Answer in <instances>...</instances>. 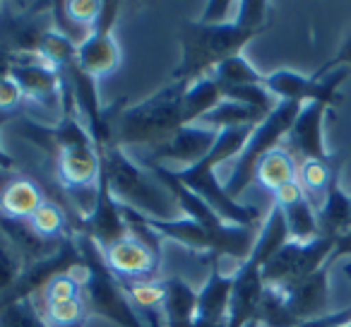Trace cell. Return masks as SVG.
<instances>
[{
    "label": "cell",
    "mask_w": 351,
    "mask_h": 327,
    "mask_svg": "<svg viewBox=\"0 0 351 327\" xmlns=\"http://www.w3.org/2000/svg\"><path fill=\"white\" fill-rule=\"evenodd\" d=\"M25 99L20 84L12 77L0 80V116H10L17 118V108H20V101Z\"/></svg>",
    "instance_id": "obj_34"
},
{
    "label": "cell",
    "mask_w": 351,
    "mask_h": 327,
    "mask_svg": "<svg viewBox=\"0 0 351 327\" xmlns=\"http://www.w3.org/2000/svg\"><path fill=\"white\" fill-rule=\"evenodd\" d=\"M217 135H219V130H215V128H210V125H202V123L183 125L164 147L149 152L147 164H152V167H164V169H169V171L191 169V167H195V164H200V161L210 154V149L217 142Z\"/></svg>",
    "instance_id": "obj_9"
},
{
    "label": "cell",
    "mask_w": 351,
    "mask_h": 327,
    "mask_svg": "<svg viewBox=\"0 0 351 327\" xmlns=\"http://www.w3.org/2000/svg\"><path fill=\"white\" fill-rule=\"evenodd\" d=\"M121 10L118 3H104L101 15L92 27L89 36L77 46V68L92 80L113 73L121 65V46L113 39V22Z\"/></svg>",
    "instance_id": "obj_8"
},
{
    "label": "cell",
    "mask_w": 351,
    "mask_h": 327,
    "mask_svg": "<svg viewBox=\"0 0 351 327\" xmlns=\"http://www.w3.org/2000/svg\"><path fill=\"white\" fill-rule=\"evenodd\" d=\"M332 68H351V32L346 34V39H344V44H341V49L337 51V56L335 58H330L325 65L320 68V73L315 75V77H322V75H327V73H332Z\"/></svg>",
    "instance_id": "obj_36"
},
{
    "label": "cell",
    "mask_w": 351,
    "mask_h": 327,
    "mask_svg": "<svg viewBox=\"0 0 351 327\" xmlns=\"http://www.w3.org/2000/svg\"><path fill=\"white\" fill-rule=\"evenodd\" d=\"M265 113H260L258 108L245 106V104L231 101V99H221V104H217L210 113L200 118L197 123L210 125L215 130H224V128H243V125H258L265 121Z\"/></svg>",
    "instance_id": "obj_25"
},
{
    "label": "cell",
    "mask_w": 351,
    "mask_h": 327,
    "mask_svg": "<svg viewBox=\"0 0 351 327\" xmlns=\"http://www.w3.org/2000/svg\"><path fill=\"white\" fill-rule=\"evenodd\" d=\"M337 164L335 161H320V159H306L298 164V186L303 188V195L308 197L315 212L322 207L327 195V186L332 181Z\"/></svg>",
    "instance_id": "obj_24"
},
{
    "label": "cell",
    "mask_w": 351,
    "mask_h": 327,
    "mask_svg": "<svg viewBox=\"0 0 351 327\" xmlns=\"http://www.w3.org/2000/svg\"><path fill=\"white\" fill-rule=\"evenodd\" d=\"M29 229L34 231L39 239L44 241H53V239H70V231H68V215H65V207L58 205V202H51L46 200L39 210L34 212L29 221Z\"/></svg>",
    "instance_id": "obj_27"
},
{
    "label": "cell",
    "mask_w": 351,
    "mask_h": 327,
    "mask_svg": "<svg viewBox=\"0 0 351 327\" xmlns=\"http://www.w3.org/2000/svg\"><path fill=\"white\" fill-rule=\"evenodd\" d=\"M234 277H236V272H226L219 260L215 258L210 279H207L205 287L197 291L195 320L229 325V306H231V291H234Z\"/></svg>",
    "instance_id": "obj_18"
},
{
    "label": "cell",
    "mask_w": 351,
    "mask_h": 327,
    "mask_svg": "<svg viewBox=\"0 0 351 327\" xmlns=\"http://www.w3.org/2000/svg\"><path fill=\"white\" fill-rule=\"evenodd\" d=\"M44 202V191L36 181L25 176L10 178L0 191V217L15 221H29Z\"/></svg>",
    "instance_id": "obj_19"
},
{
    "label": "cell",
    "mask_w": 351,
    "mask_h": 327,
    "mask_svg": "<svg viewBox=\"0 0 351 327\" xmlns=\"http://www.w3.org/2000/svg\"><path fill=\"white\" fill-rule=\"evenodd\" d=\"M173 176L188 188V191L195 193L200 200L207 202L212 212L219 217L221 221L234 226H258L263 212L258 207L250 205H239L234 197L226 195L224 186H219L215 176V169L207 167L205 161L195 164L191 169H183V171H173Z\"/></svg>",
    "instance_id": "obj_7"
},
{
    "label": "cell",
    "mask_w": 351,
    "mask_h": 327,
    "mask_svg": "<svg viewBox=\"0 0 351 327\" xmlns=\"http://www.w3.org/2000/svg\"><path fill=\"white\" fill-rule=\"evenodd\" d=\"M253 181L260 188L269 191L274 195L277 191H282L284 186L298 181V164L293 159V154L287 147H277V149L267 152L255 167Z\"/></svg>",
    "instance_id": "obj_21"
},
{
    "label": "cell",
    "mask_w": 351,
    "mask_h": 327,
    "mask_svg": "<svg viewBox=\"0 0 351 327\" xmlns=\"http://www.w3.org/2000/svg\"><path fill=\"white\" fill-rule=\"evenodd\" d=\"M337 327H351V322H346V325H337Z\"/></svg>",
    "instance_id": "obj_42"
},
{
    "label": "cell",
    "mask_w": 351,
    "mask_h": 327,
    "mask_svg": "<svg viewBox=\"0 0 351 327\" xmlns=\"http://www.w3.org/2000/svg\"><path fill=\"white\" fill-rule=\"evenodd\" d=\"M327 106L320 101H308L301 106L296 121H293L291 130L287 135V149L301 156V161L306 159H320L330 161L332 152L325 147V137H322V121H325Z\"/></svg>",
    "instance_id": "obj_15"
},
{
    "label": "cell",
    "mask_w": 351,
    "mask_h": 327,
    "mask_svg": "<svg viewBox=\"0 0 351 327\" xmlns=\"http://www.w3.org/2000/svg\"><path fill=\"white\" fill-rule=\"evenodd\" d=\"M80 234L89 236L101 250L111 248L113 243H118V241H123L130 234L125 217H123V210L116 197H113L104 171H101V176H99L97 205L89 212V217H84V219L80 221Z\"/></svg>",
    "instance_id": "obj_12"
},
{
    "label": "cell",
    "mask_w": 351,
    "mask_h": 327,
    "mask_svg": "<svg viewBox=\"0 0 351 327\" xmlns=\"http://www.w3.org/2000/svg\"><path fill=\"white\" fill-rule=\"evenodd\" d=\"M301 106L303 104H298V101H279L277 108H274L263 123L255 125V130L250 132L248 142H245L243 152L236 156L234 171L226 178V186H224L226 195L236 200V197L248 188V183L253 181V176H255L258 161L263 159L267 152L277 149V147L287 140V135H289V130H291Z\"/></svg>",
    "instance_id": "obj_4"
},
{
    "label": "cell",
    "mask_w": 351,
    "mask_h": 327,
    "mask_svg": "<svg viewBox=\"0 0 351 327\" xmlns=\"http://www.w3.org/2000/svg\"><path fill=\"white\" fill-rule=\"evenodd\" d=\"M41 317L49 327H84L87 325V303L82 298L65 303H53V306H41Z\"/></svg>",
    "instance_id": "obj_31"
},
{
    "label": "cell",
    "mask_w": 351,
    "mask_h": 327,
    "mask_svg": "<svg viewBox=\"0 0 351 327\" xmlns=\"http://www.w3.org/2000/svg\"><path fill=\"white\" fill-rule=\"evenodd\" d=\"M341 269H344V274H346V277L351 279V263H346V265H344V267H341Z\"/></svg>",
    "instance_id": "obj_40"
},
{
    "label": "cell",
    "mask_w": 351,
    "mask_h": 327,
    "mask_svg": "<svg viewBox=\"0 0 351 327\" xmlns=\"http://www.w3.org/2000/svg\"><path fill=\"white\" fill-rule=\"evenodd\" d=\"M284 293V308L291 320V325H301L306 320L327 315L330 303V265L317 269L315 274L293 282L289 287H277Z\"/></svg>",
    "instance_id": "obj_13"
},
{
    "label": "cell",
    "mask_w": 351,
    "mask_h": 327,
    "mask_svg": "<svg viewBox=\"0 0 351 327\" xmlns=\"http://www.w3.org/2000/svg\"><path fill=\"white\" fill-rule=\"evenodd\" d=\"M236 5H231V3H226V0H219V3H210L205 10V15H202L200 25H207V27H217V25H229V10Z\"/></svg>",
    "instance_id": "obj_35"
},
{
    "label": "cell",
    "mask_w": 351,
    "mask_h": 327,
    "mask_svg": "<svg viewBox=\"0 0 351 327\" xmlns=\"http://www.w3.org/2000/svg\"><path fill=\"white\" fill-rule=\"evenodd\" d=\"M349 77V68H337L332 73L322 75V77H306L293 70H277V73L265 75L263 87L272 94L277 101H320L325 106L339 104V84Z\"/></svg>",
    "instance_id": "obj_6"
},
{
    "label": "cell",
    "mask_w": 351,
    "mask_h": 327,
    "mask_svg": "<svg viewBox=\"0 0 351 327\" xmlns=\"http://www.w3.org/2000/svg\"><path fill=\"white\" fill-rule=\"evenodd\" d=\"M27 267H29V263L25 260V255L0 231V298L17 287V282L25 277Z\"/></svg>",
    "instance_id": "obj_29"
},
{
    "label": "cell",
    "mask_w": 351,
    "mask_h": 327,
    "mask_svg": "<svg viewBox=\"0 0 351 327\" xmlns=\"http://www.w3.org/2000/svg\"><path fill=\"white\" fill-rule=\"evenodd\" d=\"M82 298V265L70 272H58L41 289V306H53Z\"/></svg>",
    "instance_id": "obj_28"
},
{
    "label": "cell",
    "mask_w": 351,
    "mask_h": 327,
    "mask_svg": "<svg viewBox=\"0 0 351 327\" xmlns=\"http://www.w3.org/2000/svg\"><path fill=\"white\" fill-rule=\"evenodd\" d=\"M274 205L282 207L291 241L308 243V241L320 236L317 212H315V207L308 202V197L303 195V188L298 186V181L289 183V186H284L282 191L274 193Z\"/></svg>",
    "instance_id": "obj_17"
},
{
    "label": "cell",
    "mask_w": 351,
    "mask_h": 327,
    "mask_svg": "<svg viewBox=\"0 0 351 327\" xmlns=\"http://www.w3.org/2000/svg\"><path fill=\"white\" fill-rule=\"evenodd\" d=\"M341 255H351V231L335 241V253H332V258H330V265L335 263L337 258H341Z\"/></svg>",
    "instance_id": "obj_38"
},
{
    "label": "cell",
    "mask_w": 351,
    "mask_h": 327,
    "mask_svg": "<svg viewBox=\"0 0 351 327\" xmlns=\"http://www.w3.org/2000/svg\"><path fill=\"white\" fill-rule=\"evenodd\" d=\"M0 327H46V322L39 308H34V303L27 298L0 311Z\"/></svg>",
    "instance_id": "obj_32"
},
{
    "label": "cell",
    "mask_w": 351,
    "mask_h": 327,
    "mask_svg": "<svg viewBox=\"0 0 351 327\" xmlns=\"http://www.w3.org/2000/svg\"><path fill=\"white\" fill-rule=\"evenodd\" d=\"M101 5L104 3H94V0H70V3H63V10H65V17H68L73 25L92 29V27L97 25L99 15H101Z\"/></svg>",
    "instance_id": "obj_33"
},
{
    "label": "cell",
    "mask_w": 351,
    "mask_h": 327,
    "mask_svg": "<svg viewBox=\"0 0 351 327\" xmlns=\"http://www.w3.org/2000/svg\"><path fill=\"white\" fill-rule=\"evenodd\" d=\"M75 243L82 255V301L87 311L121 327H147L130 306L118 277L104 263V250L80 231H75Z\"/></svg>",
    "instance_id": "obj_3"
},
{
    "label": "cell",
    "mask_w": 351,
    "mask_h": 327,
    "mask_svg": "<svg viewBox=\"0 0 351 327\" xmlns=\"http://www.w3.org/2000/svg\"><path fill=\"white\" fill-rule=\"evenodd\" d=\"M317 224H320V234L332 236V239H339L351 231V195L341 191L339 164H337L330 186H327L325 202L317 210Z\"/></svg>",
    "instance_id": "obj_20"
},
{
    "label": "cell",
    "mask_w": 351,
    "mask_h": 327,
    "mask_svg": "<svg viewBox=\"0 0 351 327\" xmlns=\"http://www.w3.org/2000/svg\"><path fill=\"white\" fill-rule=\"evenodd\" d=\"M104 263L118 279L140 282V279H156L161 267V255H156L137 236L128 234L123 241L104 250Z\"/></svg>",
    "instance_id": "obj_14"
},
{
    "label": "cell",
    "mask_w": 351,
    "mask_h": 327,
    "mask_svg": "<svg viewBox=\"0 0 351 327\" xmlns=\"http://www.w3.org/2000/svg\"><path fill=\"white\" fill-rule=\"evenodd\" d=\"M245 327H260V322H258V320H253V322H248Z\"/></svg>",
    "instance_id": "obj_41"
},
{
    "label": "cell",
    "mask_w": 351,
    "mask_h": 327,
    "mask_svg": "<svg viewBox=\"0 0 351 327\" xmlns=\"http://www.w3.org/2000/svg\"><path fill=\"white\" fill-rule=\"evenodd\" d=\"M99 154H101V171L108 181V188L123 207H130L149 219L161 221L186 217L173 193L149 169L132 161L123 147L111 142L106 147H99Z\"/></svg>",
    "instance_id": "obj_1"
},
{
    "label": "cell",
    "mask_w": 351,
    "mask_h": 327,
    "mask_svg": "<svg viewBox=\"0 0 351 327\" xmlns=\"http://www.w3.org/2000/svg\"><path fill=\"white\" fill-rule=\"evenodd\" d=\"M5 121H12V118L10 116H0V125H3ZM0 169H5V171H15V169H17V161L12 159V156H8L3 149H0Z\"/></svg>",
    "instance_id": "obj_39"
},
{
    "label": "cell",
    "mask_w": 351,
    "mask_h": 327,
    "mask_svg": "<svg viewBox=\"0 0 351 327\" xmlns=\"http://www.w3.org/2000/svg\"><path fill=\"white\" fill-rule=\"evenodd\" d=\"M36 56H39V60H44L46 65H51V68L63 73V70L70 68V65L75 63V58H77V44H75L70 36H65L63 32L51 27L39 39Z\"/></svg>",
    "instance_id": "obj_26"
},
{
    "label": "cell",
    "mask_w": 351,
    "mask_h": 327,
    "mask_svg": "<svg viewBox=\"0 0 351 327\" xmlns=\"http://www.w3.org/2000/svg\"><path fill=\"white\" fill-rule=\"evenodd\" d=\"M0 10H3V5H0Z\"/></svg>",
    "instance_id": "obj_43"
},
{
    "label": "cell",
    "mask_w": 351,
    "mask_h": 327,
    "mask_svg": "<svg viewBox=\"0 0 351 327\" xmlns=\"http://www.w3.org/2000/svg\"><path fill=\"white\" fill-rule=\"evenodd\" d=\"M10 77L20 84L22 94L44 108H56L65 99V77L60 70L46 65L36 53L15 56Z\"/></svg>",
    "instance_id": "obj_10"
},
{
    "label": "cell",
    "mask_w": 351,
    "mask_h": 327,
    "mask_svg": "<svg viewBox=\"0 0 351 327\" xmlns=\"http://www.w3.org/2000/svg\"><path fill=\"white\" fill-rule=\"evenodd\" d=\"M221 99H224L221 97V87L212 73L188 82V89L183 94V118H186V125L197 123L217 104H221Z\"/></svg>",
    "instance_id": "obj_23"
},
{
    "label": "cell",
    "mask_w": 351,
    "mask_h": 327,
    "mask_svg": "<svg viewBox=\"0 0 351 327\" xmlns=\"http://www.w3.org/2000/svg\"><path fill=\"white\" fill-rule=\"evenodd\" d=\"M188 82L173 80L169 87L156 92L147 101L125 108L111 123V142L118 147L140 145L147 149L164 147L176 132L186 125L183 118V94Z\"/></svg>",
    "instance_id": "obj_2"
},
{
    "label": "cell",
    "mask_w": 351,
    "mask_h": 327,
    "mask_svg": "<svg viewBox=\"0 0 351 327\" xmlns=\"http://www.w3.org/2000/svg\"><path fill=\"white\" fill-rule=\"evenodd\" d=\"M351 322V308H344V311H337V313H327L322 317H315V320H306L301 325H293V327H337V325H346Z\"/></svg>",
    "instance_id": "obj_37"
},
{
    "label": "cell",
    "mask_w": 351,
    "mask_h": 327,
    "mask_svg": "<svg viewBox=\"0 0 351 327\" xmlns=\"http://www.w3.org/2000/svg\"><path fill=\"white\" fill-rule=\"evenodd\" d=\"M335 241L337 239L322 234L308 243L289 241L263 267V282L267 287H289V284L311 277L317 269L330 265V258L335 253Z\"/></svg>",
    "instance_id": "obj_5"
},
{
    "label": "cell",
    "mask_w": 351,
    "mask_h": 327,
    "mask_svg": "<svg viewBox=\"0 0 351 327\" xmlns=\"http://www.w3.org/2000/svg\"><path fill=\"white\" fill-rule=\"evenodd\" d=\"M53 161L56 181L63 188V193L92 188L101 176V154L94 142H75V145L58 147Z\"/></svg>",
    "instance_id": "obj_11"
},
{
    "label": "cell",
    "mask_w": 351,
    "mask_h": 327,
    "mask_svg": "<svg viewBox=\"0 0 351 327\" xmlns=\"http://www.w3.org/2000/svg\"><path fill=\"white\" fill-rule=\"evenodd\" d=\"M267 284L263 282V267L255 260H245L234 277V291H231L229 306V325L226 327H245L248 322L258 320V308Z\"/></svg>",
    "instance_id": "obj_16"
},
{
    "label": "cell",
    "mask_w": 351,
    "mask_h": 327,
    "mask_svg": "<svg viewBox=\"0 0 351 327\" xmlns=\"http://www.w3.org/2000/svg\"><path fill=\"white\" fill-rule=\"evenodd\" d=\"M289 241H291V236H289V226H287V219H284L282 207L272 205L267 219L260 226V234H258V241H255L253 253H250V260H255L260 267H265V265L277 255V250H282Z\"/></svg>",
    "instance_id": "obj_22"
},
{
    "label": "cell",
    "mask_w": 351,
    "mask_h": 327,
    "mask_svg": "<svg viewBox=\"0 0 351 327\" xmlns=\"http://www.w3.org/2000/svg\"><path fill=\"white\" fill-rule=\"evenodd\" d=\"M215 80L221 87H245V84H263L265 75H260L243 56H231V58L221 60L215 70H212Z\"/></svg>",
    "instance_id": "obj_30"
}]
</instances>
